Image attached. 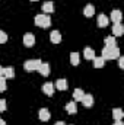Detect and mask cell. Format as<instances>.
Masks as SVG:
<instances>
[{
    "label": "cell",
    "instance_id": "cell-1",
    "mask_svg": "<svg viewBox=\"0 0 124 125\" xmlns=\"http://www.w3.org/2000/svg\"><path fill=\"white\" fill-rule=\"evenodd\" d=\"M120 57V48L118 47H104L102 50V58L104 60H115Z\"/></svg>",
    "mask_w": 124,
    "mask_h": 125
},
{
    "label": "cell",
    "instance_id": "cell-2",
    "mask_svg": "<svg viewBox=\"0 0 124 125\" xmlns=\"http://www.w3.org/2000/svg\"><path fill=\"white\" fill-rule=\"evenodd\" d=\"M35 25L39 28H50L51 25V19L47 15H37L35 16Z\"/></svg>",
    "mask_w": 124,
    "mask_h": 125
},
{
    "label": "cell",
    "instance_id": "cell-3",
    "mask_svg": "<svg viewBox=\"0 0 124 125\" xmlns=\"http://www.w3.org/2000/svg\"><path fill=\"white\" fill-rule=\"evenodd\" d=\"M41 60H28V61H25L24 64V67H25V70L26 71H37L38 68H39V65H41Z\"/></svg>",
    "mask_w": 124,
    "mask_h": 125
},
{
    "label": "cell",
    "instance_id": "cell-4",
    "mask_svg": "<svg viewBox=\"0 0 124 125\" xmlns=\"http://www.w3.org/2000/svg\"><path fill=\"white\" fill-rule=\"evenodd\" d=\"M35 44V36H34V33H25L24 35V45L25 47H32Z\"/></svg>",
    "mask_w": 124,
    "mask_h": 125
},
{
    "label": "cell",
    "instance_id": "cell-5",
    "mask_svg": "<svg viewBox=\"0 0 124 125\" xmlns=\"http://www.w3.org/2000/svg\"><path fill=\"white\" fill-rule=\"evenodd\" d=\"M37 71H39L41 76L47 77V76L50 74V64H48V62H41V65H39V68H38Z\"/></svg>",
    "mask_w": 124,
    "mask_h": 125
},
{
    "label": "cell",
    "instance_id": "cell-6",
    "mask_svg": "<svg viewBox=\"0 0 124 125\" xmlns=\"http://www.w3.org/2000/svg\"><path fill=\"white\" fill-rule=\"evenodd\" d=\"M121 19H123V15L120 10H112L111 12V21L112 23H121Z\"/></svg>",
    "mask_w": 124,
    "mask_h": 125
},
{
    "label": "cell",
    "instance_id": "cell-7",
    "mask_svg": "<svg viewBox=\"0 0 124 125\" xmlns=\"http://www.w3.org/2000/svg\"><path fill=\"white\" fill-rule=\"evenodd\" d=\"M96 22H98V26H99V28H105V26H108L110 19H108V16H105V15L101 13V15L98 16V21H96Z\"/></svg>",
    "mask_w": 124,
    "mask_h": 125
},
{
    "label": "cell",
    "instance_id": "cell-8",
    "mask_svg": "<svg viewBox=\"0 0 124 125\" xmlns=\"http://www.w3.org/2000/svg\"><path fill=\"white\" fill-rule=\"evenodd\" d=\"M124 33V26L121 23H114L112 25V35L114 36H121Z\"/></svg>",
    "mask_w": 124,
    "mask_h": 125
},
{
    "label": "cell",
    "instance_id": "cell-9",
    "mask_svg": "<svg viewBox=\"0 0 124 125\" xmlns=\"http://www.w3.org/2000/svg\"><path fill=\"white\" fill-rule=\"evenodd\" d=\"M38 116H39V119L42 121V122H47L48 119H50V112H48V109L47 108H42V109H39V114H38Z\"/></svg>",
    "mask_w": 124,
    "mask_h": 125
},
{
    "label": "cell",
    "instance_id": "cell-10",
    "mask_svg": "<svg viewBox=\"0 0 124 125\" xmlns=\"http://www.w3.org/2000/svg\"><path fill=\"white\" fill-rule=\"evenodd\" d=\"M82 103H83V106H86V108H91L93 105V96L92 94H85L83 97H82V100H80Z\"/></svg>",
    "mask_w": 124,
    "mask_h": 125
},
{
    "label": "cell",
    "instance_id": "cell-11",
    "mask_svg": "<svg viewBox=\"0 0 124 125\" xmlns=\"http://www.w3.org/2000/svg\"><path fill=\"white\" fill-rule=\"evenodd\" d=\"M54 87H56L57 90H66V89L69 87V86H67V80H66V79H59V80L56 82Z\"/></svg>",
    "mask_w": 124,
    "mask_h": 125
},
{
    "label": "cell",
    "instance_id": "cell-12",
    "mask_svg": "<svg viewBox=\"0 0 124 125\" xmlns=\"http://www.w3.org/2000/svg\"><path fill=\"white\" fill-rule=\"evenodd\" d=\"M50 38H51V42L53 44H60L62 42V33L59 31H53L50 33Z\"/></svg>",
    "mask_w": 124,
    "mask_h": 125
},
{
    "label": "cell",
    "instance_id": "cell-13",
    "mask_svg": "<svg viewBox=\"0 0 124 125\" xmlns=\"http://www.w3.org/2000/svg\"><path fill=\"white\" fill-rule=\"evenodd\" d=\"M3 77H4V79H13V77H15V68H13V67H6V68H3Z\"/></svg>",
    "mask_w": 124,
    "mask_h": 125
},
{
    "label": "cell",
    "instance_id": "cell-14",
    "mask_svg": "<svg viewBox=\"0 0 124 125\" xmlns=\"http://www.w3.org/2000/svg\"><path fill=\"white\" fill-rule=\"evenodd\" d=\"M42 92H44L45 94H48V96H51V94L54 93V84H53V83H50V82H48V83H45V84L42 86Z\"/></svg>",
    "mask_w": 124,
    "mask_h": 125
},
{
    "label": "cell",
    "instance_id": "cell-15",
    "mask_svg": "<svg viewBox=\"0 0 124 125\" xmlns=\"http://www.w3.org/2000/svg\"><path fill=\"white\" fill-rule=\"evenodd\" d=\"M42 12L44 13H53L54 12V3L53 1H45L42 4Z\"/></svg>",
    "mask_w": 124,
    "mask_h": 125
},
{
    "label": "cell",
    "instance_id": "cell-16",
    "mask_svg": "<svg viewBox=\"0 0 124 125\" xmlns=\"http://www.w3.org/2000/svg\"><path fill=\"white\" fill-rule=\"evenodd\" d=\"M83 15L86 16V18H91L95 15V7H93L92 4H86L85 6V9H83Z\"/></svg>",
    "mask_w": 124,
    "mask_h": 125
},
{
    "label": "cell",
    "instance_id": "cell-17",
    "mask_svg": "<svg viewBox=\"0 0 124 125\" xmlns=\"http://www.w3.org/2000/svg\"><path fill=\"white\" fill-rule=\"evenodd\" d=\"M83 55H85V58L86 60H93L96 55H95V51H93L92 48H89V47H86L85 50H83Z\"/></svg>",
    "mask_w": 124,
    "mask_h": 125
},
{
    "label": "cell",
    "instance_id": "cell-18",
    "mask_svg": "<svg viewBox=\"0 0 124 125\" xmlns=\"http://www.w3.org/2000/svg\"><path fill=\"white\" fill-rule=\"evenodd\" d=\"M64 109H66L67 114H76V112H77V108H76V103H74V102H69Z\"/></svg>",
    "mask_w": 124,
    "mask_h": 125
},
{
    "label": "cell",
    "instance_id": "cell-19",
    "mask_svg": "<svg viewBox=\"0 0 124 125\" xmlns=\"http://www.w3.org/2000/svg\"><path fill=\"white\" fill-rule=\"evenodd\" d=\"M105 65V60L102 57H95L93 58V67L95 68H102Z\"/></svg>",
    "mask_w": 124,
    "mask_h": 125
},
{
    "label": "cell",
    "instance_id": "cell-20",
    "mask_svg": "<svg viewBox=\"0 0 124 125\" xmlns=\"http://www.w3.org/2000/svg\"><path fill=\"white\" fill-rule=\"evenodd\" d=\"M112 116H114V119L115 121H121L124 116V112L120 109V108H115L114 111H112Z\"/></svg>",
    "mask_w": 124,
    "mask_h": 125
},
{
    "label": "cell",
    "instance_id": "cell-21",
    "mask_svg": "<svg viewBox=\"0 0 124 125\" xmlns=\"http://www.w3.org/2000/svg\"><path fill=\"white\" fill-rule=\"evenodd\" d=\"M105 47H117V39L115 36H107L105 38Z\"/></svg>",
    "mask_w": 124,
    "mask_h": 125
},
{
    "label": "cell",
    "instance_id": "cell-22",
    "mask_svg": "<svg viewBox=\"0 0 124 125\" xmlns=\"http://www.w3.org/2000/svg\"><path fill=\"white\" fill-rule=\"evenodd\" d=\"M83 96H85V92H83L82 89H76V90L73 92V99H74V100H77V102H80Z\"/></svg>",
    "mask_w": 124,
    "mask_h": 125
},
{
    "label": "cell",
    "instance_id": "cell-23",
    "mask_svg": "<svg viewBox=\"0 0 124 125\" xmlns=\"http://www.w3.org/2000/svg\"><path fill=\"white\" fill-rule=\"evenodd\" d=\"M70 62H72L73 65H79V62H80V57H79L77 52H72V54H70Z\"/></svg>",
    "mask_w": 124,
    "mask_h": 125
},
{
    "label": "cell",
    "instance_id": "cell-24",
    "mask_svg": "<svg viewBox=\"0 0 124 125\" xmlns=\"http://www.w3.org/2000/svg\"><path fill=\"white\" fill-rule=\"evenodd\" d=\"M4 90H6V79L0 76V92H4Z\"/></svg>",
    "mask_w": 124,
    "mask_h": 125
},
{
    "label": "cell",
    "instance_id": "cell-25",
    "mask_svg": "<svg viewBox=\"0 0 124 125\" xmlns=\"http://www.w3.org/2000/svg\"><path fill=\"white\" fill-rule=\"evenodd\" d=\"M4 42H7V33L0 31V44H4Z\"/></svg>",
    "mask_w": 124,
    "mask_h": 125
},
{
    "label": "cell",
    "instance_id": "cell-26",
    "mask_svg": "<svg viewBox=\"0 0 124 125\" xmlns=\"http://www.w3.org/2000/svg\"><path fill=\"white\" fill-rule=\"evenodd\" d=\"M6 111V100L4 99H0V112Z\"/></svg>",
    "mask_w": 124,
    "mask_h": 125
},
{
    "label": "cell",
    "instance_id": "cell-27",
    "mask_svg": "<svg viewBox=\"0 0 124 125\" xmlns=\"http://www.w3.org/2000/svg\"><path fill=\"white\" fill-rule=\"evenodd\" d=\"M118 65H120V68H124V58L123 57H118Z\"/></svg>",
    "mask_w": 124,
    "mask_h": 125
},
{
    "label": "cell",
    "instance_id": "cell-28",
    "mask_svg": "<svg viewBox=\"0 0 124 125\" xmlns=\"http://www.w3.org/2000/svg\"><path fill=\"white\" fill-rule=\"evenodd\" d=\"M112 125H124V124L121 122V121H115V122H114Z\"/></svg>",
    "mask_w": 124,
    "mask_h": 125
},
{
    "label": "cell",
    "instance_id": "cell-29",
    "mask_svg": "<svg viewBox=\"0 0 124 125\" xmlns=\"http://www.w3.org/2000/svg\"><path fill=\"white\" fill-rule=\"evenodd\" d=\"M54 125H66V124H64V122H62V121H59V122H56Z\"/></svg>",
    "mask_w": 124,
    "mask_h": 125
},
{
    "label": "cell",
    "instance_id": "cell-30",
    "mask_svg": "<svg viewBox=\"0 0 124 125\" xmlns=\"http://www.w3.org/2000/svg\"><path fill=\"white\" fill-rule=\"evenodd\" d=\"M0 125H6V122H4V121H3L1 118H0Z\"/></svg>",
    "mask_w": 124,
    "mask_h": 125
},
{
    "label": "cell",
    "instance_id": "cell-31",
    "mask_svg": "<svg viewBox=\"0 0 124 125\" xmlns=\"http://www.w3.org/2000/svg\"><path fill=\"white\" fill-rule=\"evenodd\" d=\"M0 76H3V67H0Z\"/></svg>",
    "mask_w": 124,
    "mask_h": 125
},
{
    "label": "cell",
    "instance_id": "cell-32",
    "mask_svg": "<svg viewBox=\"0 0 124 125\" xmlns=\"http://www.w3.org/2000/svg\"><path fill=\"white\" fill-rule=\"evenodd\" d=\"M31 1H38V0H31Z\"/></svg>",
    "mask_w": 124,
    "mask_h": 125
}]
</instances>
